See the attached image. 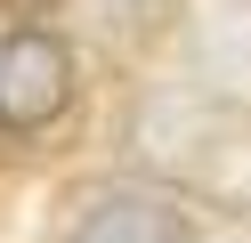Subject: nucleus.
I'll list each match as a JSON object with an SVG mask.
<instances>
[{"mask_svg": "<svg viewBox=\"0 0 251 243\" xmlns=\"http://www.w3.org/2000/svg\"><path fill=\"white\" fill-rule=\"evenodd\" d=\"M130 154L178 194L219 211H251V113L219 97H154L130 122Z\"/></svg>", "mask_w": 251, "mask_h": 243, "instance_id": "nucleus-1", "label": "nucleus"}, {"mask_svg": "<svg viewBox=\"0 0 251 243\" xmlns=\"http://www.w3.org/2000/svg\"><path fill=\"white\" fill-rule=\"evenodd\" d=\"M73 89H81V65H73V49L57 41V32L25 25V32L0 41V130L33 138V130L65 122Z\"/></svg>", "mask_w": 251, "mask_h": 243, "instance_id": "nucleus-2", "label": "nucleus"}, {"mask_svg": "<svg viewBox=\"0 0 251 243\" xmlns=\"http://www.w3.org/2000/svg\"><path fill=\"white\" fill-rule=\"evenodd\" d=\"M65 243H195V219L178 211V194H138V187H105L73 203Z\"/></svg>", "mask_w": 251, "mask_h": 243, "instance_id": "nucleus-3", "label": "nucleus"}, {"mask_svg": "<svg viewBox=\"0 0 251 243\" xmlns=\"http://www.w3.org/2000/svg\"><path fill=\"white\" fill-rule=\"evenodd\" d=\"M105 32H122V41H146V32H162L170 16H178V0H98Z\"/></svg>", "mask_w": 251, "mask_h": 243, "instance_id": "nucleus-4", "label": "nucleus"}, {"mask_svg": "<svg viewBox=\"0 0 251 243\" xmlns=\"http://www.w3.org/2000/svg\"><path fill=\"white\" fill-rule=\"evenodd\" d=\"M0 8H8V16H41L49 0H0Z\"/></svg>", "mask_w": 251, "mask_h": 243, "instance_id": "nucleus-5", "label": "nucleus"}]
</instances>
